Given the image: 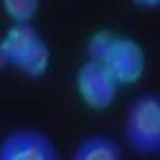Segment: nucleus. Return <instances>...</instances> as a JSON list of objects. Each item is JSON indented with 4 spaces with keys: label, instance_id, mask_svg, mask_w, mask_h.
Segmentation results:
<instances>
[{
    "label": "nucleus",
    "instance_id": "8",
    "mask_svg": "<svg viewBox=\"0 0 160 160\" xmlns=\"http://www.w3.org/2000/svg\"><path fill=\"white\" fill-rule=\"evenodd\" d=\"M0 7L11 25H29L38 16L40 0H0Z\"/></svg>",
    "mask_w": 160,
    "mask_h": 160
},
{
    "label": "nucleus",
    "instance_id": "5",
    "mask_svg": "<svg viewBox=\"0 0 160 160\" xmlns=\"http://www.w3.org/2000/svg\"><path fill=\"white\" fill-rule=\"evenodd\" d=\"M69 160H125V151L109 133H87L78 140Z\"/></svg>",
    "mask_w": 160,
    "mask_h": 160
},
{
    "label": "nucleus",
    "instance_id": "10",
    "mask_svg": "<svg viewBox=\"0 0 160 160\" xmlns=\"http://www.w3.org/2000/svg\"><path fill=\"white\" fill-rule=\"evenodd\" d=\"M131 5H136L138 9H142V11H156L160 7V0H129Z\"/></svg>",
    "mask_w": 160,
    "mask_h": 160
},
{
    "label": "nucleus",
    "instance_id": "4",
    "mask_svg": "<svg viewBox=\"0 0 160 160\" xmlns=\"http://www.w3.org/2000/svg\"><path fill=\"white\" fill-rule=\"evenodd\" d=\"M0 160H60V151L49 133L20 127L0 140Z\"/></svg>",
    "mask_w": 160,
    "mask_h": 160
},
{
    "label": "nucleus",
    "instance_id": "3",
    "mask_svg": "<svg viewBox=\"0 0 160 160\" xmlns=\"http://www.w3.org/2000/svg\"><path fill=\"white\" fill-rule=\"evenodd\" d=\"M73 85H76V93L80 98V102L93 111L109 109L116 102V96L120 89L116 85V80L109 76V71L100 62H91V60H85L76 69Z\"/></svg>",
    "mask_w": 160,
    "mask_h": 160
},
{
    "label": "nucleus",
    "instance_id": "11",
    "mask_svg": "<svg viewBox=\"0 0 160 160\" xmlns=\"http://www.w3.org/2000/svg\"><path fill=\"white\" fill-rule=\"evenodd\" d=\"M9 67V58H7V51L2 47V40H0V71H5Z\"/></svg>",
    "mask_w": 160,
    "mask_h": 160
},
{
    "label": "nucleus",
    "instance_id": "6",
    "mask_svg": "<svg viewBox=\"0 0 160 160\" xmlns=\"http://www.w3.org/2000/svg\"><path fill=\"white\" fill-rule=\"evenodd\" d=\"M40 38H42V33L38 31V27H36L33 22H29V25H11L2 36H0L2 47H5V51H7V58H9V67H11L25 51H29Z\"/></svg>",
    "mask_w": 160,
    "mask_h": 160
},
{
    "label": "nucleus",
    "instance_id": "7",
    "mask_svg": "<svg viewBox=\"0 0 160 160\" xmlns=\"http://www.w3.org/2000/svg\"><path fill=\"white\" fill-rule=\"evenodd\" d=\"M49 67H51V47H49V42L45 40V36L11 65V69L20 71V73L27 76V78H33V80L47 76Z\"/></svg>",
    "mask_w": 160,
    "mask_h": 160
},
{
    "label": "nucleus",
    "instance_id": "9",
    "mask_svg": "<svg viewBox=\"0 0 160 160\" xmlns=\"http://www.w3.org/2000/svg\"><path fill=\"white\" fill-rule=\"evenodd\" d=\"M116 38V31L111 29H100V31H93L87 40L85 45V53H87V60H91V62H100V60L105 58L109 45L113 42Z\"/></svg>",
    "mask_w": 160,
    "mask_h": 160
},
{
    "label": "nucleus",
    "instance_id": "2",
    "mask_svg": "<svg viewBox=\"0 0 160 160\" xmlns=\"http://www.w3.org/2000/svg\"><path fill=\"white\" fill-rule=\"evenodd\" d=\"M100 65L109 71V76L116 80L118 87H131L145 76L147 53L136 38L116 33Z\"/></svg>",
    "mask_w": 160,
    "mask_h": 160
},
{
    "label": "nucleus",
    "instance_id": "1",
    "mask_svg": "<svg viewBox=\"0 0 160 160\" xmlns=\"http://www.w3.org/2000/svg\"><path fill=\"white\" fill-rule=\"evenodd\" d=\"M122 136L127 147L140 158L160 153V96L156 91L138 93L127 105Z\"/></svg>",
    "mask_w": 160,
    "mask_h": 160
}]
</instances>
